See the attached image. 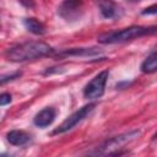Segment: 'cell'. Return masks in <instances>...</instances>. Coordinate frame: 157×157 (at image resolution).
<instances>
[{
  "label": "cell",
  "mask_w": 157,
  "mask_h": 157,
  "mask_svg": "<svg viewBox=\"0 0 157 157\" xmlns=\"http://www.w3.org/2000/svg\"><path fill=\"white\" fill-rule=\"evenodd\" d=\"M52 54H54V49L44 42H26L11 47L5 52V56L7 58V60L16 63L36 60Z\"/></svg>",
  "instance_id": "obj_1"
},
{
  "label": "cell",
  "mask_w": 157,
  "mask_h": 157,
  "mask_svg": "<svg viewBox=\"0 0 157 157\" xmlns=\"http://www.w3.org/2000/svg\"><path fill=\"white\" fill-rule=\"evenodd\" d=\"M156 27H142V26H130L126 28H123L120 31H114V32H108L99 34L97 37L98 43L102 44H115V43H124L132 40L135 38H140L148 34H155L156 33Z\"/></svg>",
  "instance_id": "obj_2"
},
{
  "label": "cell",
  "mask_w": 157,
  "mask_h": 157,
  "mask_svg": "<svg viewBox=\"0 0 157 157\" xmlns=\"http://www.w3.org/2000/svg\"><path fill=\"white\" fill-rule=\"evenodd\" d=\"M140 135H141V131L140 130H131L129 132H125V134L114 136V137H112V139L105 140L104 142H102L94 150L87 151V155H90V156H105V155H110L114 150L121 148L123 145L136 140Z\"/></svg>",
  "instance_id": "obj_3"
},
{
  "label": "cell",
  "mask_w": 157,
  "mask_h": 157,
  "mask_svg": "<svg viewBox=\"0 0 157 157\" xmlns=\"http://www.w3.org/2000/svg\"><path fill=\"white\" fill-rule=\"evenodd\" d=\"M94 107H96V103H88V104L83 105L82 108H80L78 110H76L75 113H72L69 118H66V119L61 123V125H60L59 128H56V129L52 132V135L64 134V132H67L69 130L74 129L78 123H81L85 118H87V115L94 109Z\"/></svg>",
  "instance_id": "obj_4"
},
{
  "label": "cell",
  "mask_w": 157,
  "mask_h": 157,
  "mask_svg": "<svg viewBox=\"0 0 157 157\" xmlns=\"http://www.w3.org/2000/svg\"><path fill=\"white\" fill-rule=\"evenodd\" d=\"M108 76H109L108 70H103L98 75H96L86 85V87L83 90V96L88 99H97V98L102 97L103 93H104V88H105Z\"/></svg>",
  "instance_id": "obj_5"
},
{
  "label": "cell",
  "mask_w": 157,
  "mask_h": 157,
  "mask_svg": "<svg viewBox=\"0 0 157 157\" xmlns=\"http://www.w3.org/2000/svg\"><path fill=\"white\" fill-rule=\"evenodd\" d=\"M58 13L65 21H77L83 13V0H64L58 7Z\"/></svg>",
  "instance_id": "obj_6"
},
{
  "label": "cell",
  "mask_w": 157,
  "mask_h": 157,
  "mask_svg": "<svg viewBox=\"0 0 157 157\" xmlns=\"http://www.w3.org/2000/svg\"><path fill=\"white\" fill-rule=\"evenodd\" d=\"M55 117H56L55 109L52 108V107H47V108L42 109L40 112H38V113L36 114V117L33 118V123H34L36 126L43 129V128L49 126V125L54 121Z\"/></svg>",
  "instance_id": "obj_7"
},
{
  "label": "cell",
  "mask_w": 157,
  "mask_h": 157,
  "mask_svg": "<svg viewBox=\"0 0 157 157\" xmlns=\"http://www.w3.org/2000/svg\"><path fill=\"white\" fill-rule=\"evenodd\" d=\"M101 50L98 48H71L65 49L58 53V56H92L99 54Z\"/></svg>",
  "instance_id": "obj_8"
},
{
  "label": "cell",
  "mask_w": 157,
  "mask_h": 157,
  "mask_svg": "<svg viewBox=\"0 0 157 157\" xmlns=\"http://www.w3.org/2000/svg\"><path fill=\"white\" fill-rule=\"evenodd\" d=\"M6 139L13 146H23L29 141L31 136L22 130H11L7 132Z\"/></svg>",
  "instance_id": "obj_9"
},
{
  "label": "cell",
  "mask_w": 157,
  "mask_h": 157,
  "mask_svg": "<svg viewBox=\"0 0 157 157\" xmlns=\"http://www.w3.org/2000/svg\"><path fill=\"white\" fill-rule=\"evenodd\" d=\"M23 25L25 27L33 34H37V36H42L45 33V27L42 22H39L38 20L33 18V17H28V18H25L23 21Z\"/></svg>",
  "instance_id": "obj_10"
},
{
  "label": "cell",
  "mask_w": 157,
  "mask_h": 157,
  "mask_svg": "<svg viewBox=\"0 0 157 157\" xmlns=\"http://www.w3.org/2000/svg\"><path fill=\"white\" fill-rule=\"evenodd\" d=\"M157 70V54L152 52L141 64V71L145 74H153Z\"/></svg>",
  "instance_id": "obj_11"
},
{
  "label": "cell",
  "mask_w": 157,
  "mask_h": 157,
  "mask_svg": "<svg viewBox=\"0 0 157 157\" xmlns=\"http://www.w3.org/2000/svg\"><path fill=\"white\" fill-rule=\"evenodd\" d=\"M99 10L103 17L113 18L117 15V6L110 0H103L99 2Z\"/></svg>",
  "instance_id": "obj_12"
},
{
  "label": "cell",
  "mask_w": 157,
  "mask_h": 157,
  "mask_svg": "<svg viewBox=\"0 0 157 157\" xmlns=\"http://www.w3.org/2000/svg\"><path fill=\"white\" fill-rule=\"evenodd\" d=\"M21 75H22V72H18V71L17 72H12V74H2V75H0V86L18 78Z\"/></svg>",
  "instance_id": "obj_13"
},
{
  "label": "cell",
  "mask_w": 157,
  "mask_h": 157,
  "mask_svg": "<svg viewBox=\"0 0 157 157\" xmlns=\"http://www.w3.org/2000/svg\"><path fill=\"white\" fill-rule=\"evenodd\" d=\"M11 94L10 93H0V105H6L11 102Z\"/></svg>",
  "instance_id": "obj_14"
},
{
  "label": "cell",
  "mask_w": 157,
  "mask_h": 157,
  "mask_svg": "<svg viewBox=\"0 0 157 157\" xmlns=\"http://www.w3.org/2000/svg\"><path fill=\"white\" fill-rule=\"evenodd\" d=\"M156 12H157V5H152V6L147 7V9H145L141 13L142 15H155Z\"/></svg>",
  "instance_id": "obj_15"
},
{
  "label": "cell",
  "mask_w": 157,
  "mask_h": 157,
  "mask_svg": "<svg viewBox=\"0 0 157 157\" xmlns=\"http://www.w3.org/2000/svg\"><path fill=\"white\" fill-rule=\"evenodd\" d=\"M25 7H34V0H18Z\"/></svg>",
  "instance_id": "obj_16"
},
{
  "label": "cell",
  "mask_w": 157,
  "mask_h": 157,
  "mask_svg": "<svg viewBox=\"0 0 157 157\" xmlns=\"http://www.w3.org/2000/svg\"><path fill=\"white\" fill-rule=\"evenodd\" d=\"M126 1H131V2H136V1H139V0H126Z\"/></svg>",
  "instance_id": "obj_17"
}]
</instances>
